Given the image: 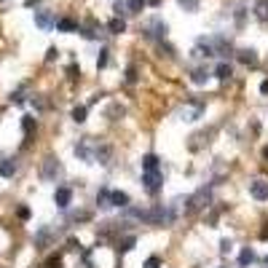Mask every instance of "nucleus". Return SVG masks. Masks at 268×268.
<instances>
[{
	"mask_svg": "<svg viewBox=\"0 0 268 268\" xmlns=\"http://www.w3.org/2000/svg\"><path fill=\"white\" fill-rule=\"evenodd\" d=\"M209 201H212V193H209V188H207V185L198 188L193 196L185 198V215H198L201 209L209 207Z\"/></svg>",
	"mask_w": 268,
	"mask_h": 268,
	"instance_id": "obj_1",
	"label": "nucleus"
},
{
	"mask_svg": "<svg viewBox=\"0 0 268 268\" xmlns=\"http://www.w3.org/2000/svg\"><path fill=\"white\" fill-rule=\"evenodd\" d=\"M116 16H129V14H140L145 8V0H116Z\"/></svg>",
	"mask_w": 268,
	"mask_h": 268,
	"instance_id": "obj_2",
	"label": "nucleus"
},
{
	"mask_svg": "<svg viewBox=\"0 0 268 268\" xmlns=\"http://www.w3.org/2000/svg\"><path fill=\"white\" fill-rule=\"evenodd\" d=\"M59 172H62V164L56 161L54 156H46L43 164H41V177H43L46 182H51V180L59 177Z\"/></svg>",
	"mask_w": 268,
	"mask_h": 268,
	"instance_id": "obj_3",
	"label": "nucleus"
},
{
	"mask_svg": "<svg viewBox=\"0 0 268 268\" xmlns=\"http://www.w3.org/2000/svg\"><path fill=\"white\" fill-rule=\"evenodd\" d=\"M142 182H145V191L156 196V193L161 191V182H164L161 169H150V172H142Z\"/></svg>",
	"mask_w": 268,
	"mask_h": 268,
	"instance_id": "obj_4",
	"label": "nucleus"
},
{
	"mask_svg": "<svg viewBox=\"0 0 268 268\" xmlns=\"http://www.w3.org/2000/svg\"><path fill=\"white\" fill-rule=\"evenodd\" d=\"M167 22H161V19H153V22H147V27L142 32H145V38H150V41H164L167 38Z\"/></svg>",
	"mask_w": 268,
	"mask_h": 268,
	"instance_id": "obj_5",
	"label": "nucleus"
},
{
	"mask_svg": "<svg viewBox=\"0 0 268 268\" xmlns=\"http://www.w3.org/2000/svg\"><path fill=\"white\" fill-rule=\"evenodd\" d=\"M94 150H97V142L91 140V137H86V140H81L75 145V156L83 158V161H89V164H94Z\"/></svg>",
	"mask_w": 268,
	"mask_h": 268,
	"instance_id": "obj_6",
	"label": "nucleus"
},
{
	"mask_svg": "<svg viewBox=\"0 0 268 268\" xmlns=\"http://www.w3.org/2000/svg\"><path fill=\"white\" fill-rule=\"evenodd\" d=\"M204 113V105L201 102H193V105H185V107H180V121H196L198 116Z\"/></svg>",
	"mask_w": 268,
	"mask_h": 268,
	"instance_id": "obj_7",
	"label": "nucleus"
},
{
	"mask_svg": "<svg viewBox=\"0 0 268 268\" xmlns=\"http://www.w3.org/2000/svg\"><path fill=\"white\" fill-rule=\"evenodd\" d=\"M35 24L41 27L43 32H49V30H54V27H56V19H54L51 11H35Z\"/></svg>",
	"mask_w": 268,
	"mask_h": 268,
	"instance_id": "obj_8",
	"label": "nucleus"
},
{
	"mask_svg": "<svg viewBox=\"0 0 268 268\" xmlns=\"http://www.w3.org/2000/svg\"><path fill=\"white\" fill-rule=\"evenodd\" d=\"M249 193H252V198H258V201H268V180L249 182Z\"/></svg>",
	"mask_w": 268,
	"mask_h": 268,
	"instance_id": "obj_9",
	"label": "nucleus"
},
{
	"mask_svg": "<svg viewBox=\"0 0 268 268\" xmlns=\"http://www.w3.org/2000/svg\"><path fill=\"white\" fill-rule=\"evenodd\" d=\"M70 201H73V191L70 188H56V193H54V204L59 209H67L70 207Z\"/></svg>",
	"mask_w": 268,
	"mask_h": 268,
	"instance_id": "obj_10",
	"label": "nucleus"
},
{
	"mask_svg": "<svg viewBox=\"0 0 268 268\" xmlns=\"http://www.w3.org/2000/svg\"><path fill=\"white\" fill-rule=\"evenodd\" d=\"M56 30H59V32H78V30H81V24H78L75 19H70V16H62V19L56 22Z\"/></svg>",
	"mask_w": 268,
	"mask_h": 268,
	"instance_id": "obj_11",
	"label": "nucleus"
},
{
	"mask_svg": "<svg viewBox=\"0 0 268 268\" xmlns=\"http://www.w3.org/2000/svg\"><path fill=\"white\" fill-rule=\"evenodd\" d=\"M110 204H113V207L126 209V207H129V193H123V191H110Z\"/></svg>",
	"mask_w": 268,
	"mask_h": 268,
	"instance_id": "obj_12",
	"label": "nucleus"
},
{
	"mask_svg": "<svg viewBox=\"0 0 268 268\" xmlns=\"http://www.w3.org/2000/svg\"><path fill=\"white\" fill-rule=\"evenodd\" d=\"M239 62L247 65V67H255V65H258V54H255L252 49H242V51H239Z\"/></svg>",
	"mask_w": 268,
	"mask_h": 268,
	"instance_id": "obj_13",
	"label": "nucleus"
},
{
	"mask_svg": "<svg viewBox=\"0 0 268 268\" xmlns=\"http://www.w3.org/2000/svg\"><path fill=\"white\" fill-rule=\"evenodd\" d=\"M107 30H110L113 35H121V32H126V22H123V16H113V19L107 22Z\"/></svg>",
	"mask_w": 268,
	"mask_h": 268,
	"instance_id": "obj_14",
	"label": "nucleus"
},
{
	"mask_svg": "<svg viewBox=\"0 0 268 268\" xmlns=\"http://www.w3.org/2000/svg\"><path fill=\"white\" fill-rule=\"evenodd\" d=\"M150 169H161V161H158L156 153H147V156H142V172H150Z\"/></svg>",
	"mask_w": 268,
	"mask_h": 268,
	"instance_id": "obj_15",
	"label": "nucleus"
},
{
	"mask_svg": "<svg viewBox=\"0 0 268 268\" xmlns=\"http://www.w3.org/2000/svg\"><path fill=\"white\" fill-rule=\"evenodd\" d=\"M231 75H233V67L228 65V62H220V65L215 67V78H220V81H228Z\"/></svg>",
	"mask_w": 268,
	"mask_h": 268,
	"instance_id": "obj_16",
	"label": "nucleus"
},
{
	"mask_svg": "<svg viewBox=\"0 0 268 268\" xmlns=\"http://www.w3.org/2000/svg\"><path fill=\"white\" fill-rule=\"evenodd\" d=\"M14 172H16V161H14V158L0 161V177H14Z\"/></svg>",
	"mask_w": 268,
	"mask_h": 268,
	"instance_id": "obj_17",
	"label": "nucleus"
},
{
	"mask_svg": "<svg viewBox=\"0 0 268 268\" xmlns=\"http://www.w3.org/2000/svg\"><path fill=\"white\" fill-rule=\"evenodd\" d=\"M123 113H126V107H123L121 102H113V105L107 107V118H110V121H118V118H121Z\"/></svg>",
	"mask_w": 268,
	"mask_h": 268,
	"instance_id": "obj_18",
	"label": "nucleus"
},
{
	"mask_svg": "<svg viewBox=\"0 0 268 268\" xmlns=\"http://www.w3.org/2000/svg\"><path fill=\"white\" fill-rule=\"evenodd\" d=\"M207 78H209L207 67H196V70L191 73V81L196 83V86H201V83H207Z\"/></svg>",
	"mask_w": 268,
	"mask_h": 268,
	"instance_id": "obj_19",
	"label": "nucleus"
},
{
	"mask_svg": "<svg viewBox=\"0 0 268 268\" xmlns=\"http://www.w3.org/2000/svg\"><path fill=\"white\" fill-rule=\"evenodd\" d=\"M255 263V252H252V249H242V255H239V266H242V268H249V266H252Z\"/></svg>",
	"mask_w": 268,
	"mask_h": 268,
	"instance_id": "obj_20",
	"label": "nucleus"
},
{
	"mask_svg": "<svg viewBox=\"0 0 268 268\" xmlns=\"http://www.w3.org/2000/svg\"><path fill=\"white\" fill-rule=\"evenodd\" d=\"M97 204H99L102 209L113 207V204H110V191H107V188H99V193H97Z\"/></svg>",
	"mask_w": 268,
	"mask_h": 268,
	"instance_id": "obj_21",
	"label": "nucleus"
},
{
	"mask_svg": "<svg viewBox=\"0 0 268 268\" xmlns=\"http://www.w3.org/2000/svg\"><path fill=\"white\" fill-rule=\"evenodd\" d=\"M137 244V239L134 236H123V239H118V252H129Z\"/></svg>",
	"mask_w": 268,
	"mask_h": 268,
	"instance_id": "obj_22",
	"label": "nucleus"
},
{
	"mask_svg": "<svg viewBox=\"0 0 268 268\" xmlns=\"http://www.w3.org/2000/svg\"><path fill=\"white\" fill-rule=\"evenodd\" d=\"M78 32H81L83 38H89V41H91V38H97V35H99V32H97V22H89V24H86V27H81Z\"/></svg>",
	"mask_w": 268,
	"mask_h": 268,
	"instance_id": "obj_23",
	"label": "nucleus"
},
{
	"mask_svg": "<svg viewBox=\"0 0 268 268\" xmlns=\"http://www.w3.org/2000/svg\"><path fill=\"white\" fill-rule=\"evenodd\" d=\"M22 129H24V134L30 137L32 132H35V118H32V116H24V118H22Z\"/></svg>",
	"mask_w": 268,
	"mask_h": 268,
	"instance_id": "obj_24",
	"label": "nucleus"
},
{
	"mask_svg": "<svg viewBox=\"0 0 268 268\" xmlns=\"http://www.w3.org/2000/svg\"><path fill=\"white\" fill-rule=\"evenodd\" d=\"M73 121H75V123H83V121H86V107H83V105L73 107Z\"/></svg>",
	"mask_w": 268,
	"mask_h": 268,
	"instance_id": "obj_25",
	"label": "nucleus"
},
{
	"mask_svg": "<svg viewBox=\"0 0 268 268\" xmlns=\"http://www.w3.org/2000/svg\"><path fill=\"white\" fill-rule=\"evenodd\" d=\"M107 59H110V56H107V51L102 49L99 56H97V67H99V70H102V67H107Z\"/></svg>",
	"mask_w": 268,
	"mask_h": 268,
	"instance_id": "obj_26",
	"label": "nucleus"
},
{
	"mask_svg": "<svg viewBox=\"0 0 268 268\" xmlns=\"http://www.w3.org/2000/svg\"><path fill=\"white\" fill-rule=\"evenodd\" d=\"M177 3H180L185 11H196V8H198V0H177Z\"/></svg>",
	"mask_w": 268,
	"mask_h": 268,
	"instance_id": "obj_27",
	"label": "nucleus"
},
{
	"mask_svg": "<svg viewBox=\"0 0 268 268\" xmlns=\"http://www.w3.org/2000/svg\"><path fill=\"white\" fill-rule=\"evenodd\" d=\"M126 83H137V67L134 65L126 67Z\"/></svg>",
	"mask_w": 268,
	"mask_h": 268,
	"instance_id": "obj_28",
	"label": "nucleus"
},
{
	"mask_svg": "<svg viewBox=\"0 0 268 268\" xmlns=\"http://www.w3.org/2000/svg\"><path fill=\"white\" fill-rule=\"evenodd\" d=\"M46 268H62V258H59V255H51L49 263H46Z\"/></svg>",
	"mask_w": 268,
	"mask_h": 268,
	"instance_id": "obj_29",
	"label": "nucleus"
},
{
	"mask_svg": "<svg viewBox=\"0 0 268 268\" xmlns=\"http://www.w3.org/2000/svg\"><path fill=\"white\" fill-rule=\"evenodd\" d=\"M145 268H161V258H156V255H153V258H147L145 260Z\"/></svg>",
	"mask_w": 268,
	"mask_h": 268,
	"instance_id": "obj_30",
	"label": "nucleus"
},
{
	"mask_svg": "<svg viewBox=\"0 0 268 268\" xmlns=\"http://www.w3.org/2000/svg\"><path fill=\"white\" fill-rule=\"evenodd\" d=\"M67 75H70V78H73V81H75V78H78V75H81V70H78V67H75V65H70V67H67Z\"/></svg>",
	"mask_w": 268,
	"mask_h": 268,
	"instance_id": "obj_31",
	"label": "nucleus"
},
{
	"mask_svg": "<svg viewBox=\"0 0 268 268\" xmlns=\"http://www.w3.org/2000/svg\"><path fill=\"white\" fill-rule=\"evenodd\" d=\"M56 54H59L56 49H49V51H46V62H54V59H56Z\"/></svg>",
	"mask_w": 268,
	"mask_h": 268,
	"instance_id": "obj_32",
	"label": "nucleus"
},
{
	"mask_svg": "<svg viewBox=\"0 0 268 268\" xmlns=\"http://www.w3.org/2000/svg\"><path fill=\"white\" fill-rule=\"evenodd\" d=\"M16 215H19L22 220H30V209H27V207H19V212H16Z\"/></svg>",
	"mask_w": 268,
	"mask_h": 268,
	"instance_id": "obj_33",
	"label": "nucleus"
},
{
	"mask_svg": "<svg viewBox=\"0 0 268 268\" xmlns=\"http://www.w3.org/2000/svg\"><path fill=\"white\" fill-rule=\"evenodd\" d=\"M260 239H263V242H268V220L263 223V228H260Z\"/></svg>",
	"mask_w": 268,
	"mask_h": 268,
	"instance_id": "obj_34",
	"label": "nucleus"
},
{
	"mask_svg": "<svg viewBox=\"0 0 268 268\" xmlns=\"http://www.w3.org/2000/svg\"><path fill=\"white\" fill-rule=\"evenodd\" d=\"M228 249H231V242H228V239H225V242H220V252H228Z\"/></svg>",
	"mask_w": 268,
	"mask_h": 268,
	"instance_id": "obj_35",
	"label": "nucleus"
},
{
	"mask_svg": "<svg viewBox=\"0 0 268 268\" xmlns=\"http://www.w3.org/2000/svg\"><path fill=\"white\" fill-rule=\"evenodd\" d=\"M67 247H70V249H81V244H78L75 239H70V242H67Z\"/></svg>",
	"mask_w": 268,
	"mask_h": 268,
	"instance_id": "obj_36",
	"label": "nucleus"
},
{
	"mask_svg": "<svg viewBox=\"0 0 268 268\" xmlns=\"http://www.w3.org/2000/svg\"><path fill=\"white\" fill-rule=\"evenodd\" d=\"M260 94H266V97H268V81L260 83Z\"/></svg>",
	"mask_w": 268,
	"mask_h": 268,
	"instance_id": "obj_37",
	"label": "nucleus"
},
{
	"mask_svg": "<svg viewBox=\"0 0 268 268\" xmlns=\"http://www.w3.org/2000/svg\"><path fill=\"white\" fill-rule=\"evenodd\" d=\"M263 158H266V161H268V145L263 147Z\"/></svg>",
	"mask_w": 268,
	"mask_h": 268,
	"instance_id": "obj_38",
	"label": "nucleus"
},
{
	"mask_svg": "<svg viewBox=\"0 0 268 268\" xmlns=\"http://www.w3.org/2000/svg\"><path fill=\"white\" fill-rule=\"evenodd\" d=\"M258 3H268V0H258Z\"/></svg>",
	"mask_w": 268,
	"mask_h": 268,
	"instance_id": "obj_39",
	"label": "nucleus"
},
{
	"mask_svg": "<svg viewBox=\"0 0 268 268\" xmlns=\"http://www.w3.org/2000/svg\"><path fill=\"white\" fill-rule=\"evenodd\" d=\"M266 266H268V260H266Z\"/></svg>",
	"mask_w": 268,
	"mask_h": 268,
	"instance_id": "obj_40",
	"label": "nucleus"
},
{
	"mask_svg": "<svg viewBox=\"0 0 268 268\" xmlns=\"http://www.w3.org/2000/svg\"><path fill=\"white\" fill-rule=\"evenodd\" d=\"M220 268H225V266H220Z\"/></svg>",
	"mask_w": 268,
	"mask_h": 268,
	"instance_id": "obj_41",
	"label": "nucleus"
}]
</instances>
